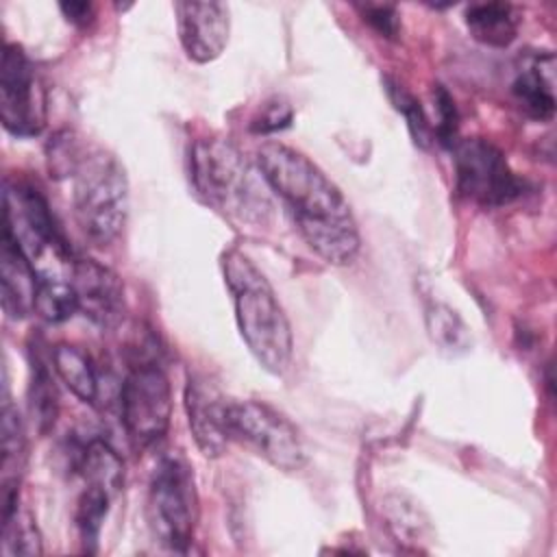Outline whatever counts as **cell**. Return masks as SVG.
<instances>
[{"label": "cell", "instance_id": "obj_1", "mask_svg": "<svg viewBox=\"0 0 557 557\" xmlns=\"http://www.w3.org/2000/svg\"><path fill=\"white\" fill-rule=\"evenodd\" d=\"M257 168L322 261L331 265L355 261L361 246L357 220L342 189L318 163L292 146L265 141L257 150Z\"/></svg>", "mask_w": 557, "mask_h": 557}, {"label": "cell", "instance_id": "obj_2", "mask_svg": "<svg viewBox=\"0 0 557 557\" xmlns=\"http://www.w3.org/2000/svg\"><path fill=\"white\" fill-rule=\"evenodd\" d=\"M189 174L198 196L237 228L272 220V189L261 170L222 137H200L189 148Z\"/></svg>", "mask_w": 557, "mask_h": 557}, {"label": "cell", "instance_id": "obj_3", "mask_svg": "<svg viewBox=\"0 0 557 557\" xmlns=\"http://www.w3.org/2000/svg\"><path fill=\"white\" fill-rule=\"evenodd\" d=\"M224 283L233 298L235 322L257 363L281 376L294 355L289 320L265 274L239 250H226L222 257Z\"/></svg>", "mask_w": 557, "mask_h": 557}, {"label": "cell", "instance_id": "obj_4", "mask_svg": "<svg viewBox=\"0 0 557 557\" xmlns=\"http://www.w3.org/2000/svg\"><path fill=\"white\" fill-rule=\"evenodd\" d=\"M70 178L81 233L94 246L113 244L128 215V178L122 163L107 150L87 148Z\"/></svg>", "mask_w": 557, "mask_h": 557}, {"label": "cell", "instance_id": "obj_5", "mask_svg": "<svg viewBox=\"0 0 557 557\" xmlns=\"http://www.w3.org/2000/svg\"><path fill=\"white\" fill-rule=\"evenodd\" d=\"M148 527L154 540L172 550L187 553L198 522V490L191 466L183 455H163L148 483Z\"/></svg>", "mask_w": 557, "mask_h": 557}, {"label": "cell", "instance_id": "obj_6", "mask_svg": "<svg viewBox=\"0 0 557 557\" xmlns=\"http://www.w3.org/2000/svg\"><path fill=\"white\" fill-rule=\"evenodd\" d=\"M228 437L250 448L281 472H298L307 466V448L296 424L263 400H228Z\"/></svg>", "mask_w": 557, "mask_h": 557}, {"label": "cell", "instance_id": "obj_7", "mask_svg": "<svg viewBox=\"0 0 557 557\" xmlns=\"http://www.w3.org/2000/svg\"><path fill=\"white\" fill-rule=\"evenodd\" d=\"M457 191L479 207H505L513 202L524 181L511 170L503 150L483 137H468L453 144Z\"/></svg>", "mask_w": 557, "mask_h": 557}, {"label": "cell", "instance_id": "obj_8", "mask_svg": "<svg viewBox=\"0 0 557 557\" xmlns=\"http://www.w3.org/2000/svg\"><path fill=\"white\" fill-rule=\"evenodd\" d=\"M120 413L135 448H150L165 437L172 420V387L157 363H137L124 376Z\"/></svg>", "mask_w": 557, "mask_h": 557}, {"label": "cell", "instance_id": "obj_9", "mask_svg": "<svg viewBox=\"0 0 557 557\" xmlns=\"http://www.w3.org/2000/svg\"><path fill=\"white\" fill-rule=\"evenodd\" d=\"M0 120L15 137H35L46 124V94L30 57L4 44L0 59Z\"/></svg>", "mask_w": 557, "mask_h": 557}, {"label": "cell", "instance_id": "obj_10", "mask_svg": "<svg viewBox=\"0 0 557 557\" xmlns=\"http://www.w3.org/2000/svg\"><path fill=\"white\" fill-rule=\"evenodd\" d=\"M72 287L76 296V313L98 329H115L126 311L124 283L107 265L96 259L76 257L72 270Z\"/></svg>", "mask_w": 557, "mask_h": 557}, {"label": "cell", "instance_id": "obj_11", "mask_svg": "<svg viewBox=\"0 0 557 557\" xmlns=\"http://www.w3.org/2000/svg\"><path fill=\"white\" fill-rule=\"evenodd\" d=\"M178 41L194 63L215 61L228 46L231 9L224 2H174Z\"/></svg>", "mask_w": 557, "mask_h": 557}, {"label": "cell", "instance_id": "obj_12", "mask_svg": "<svg viewBox=\"0 0 557 557\" xmlns=\"http://www.w3.org/2000/svg\"><path fill=\"white\" fill-rule=\"evenodd\" d=\"M228 398L220 389L200 376H189L185 385V413L189 431L198 450L205 457H220L226 450L228 426H226Z\"/></svg>", "mask_w": 557, "mask_h": 557}, {"label": "cell", "instance_id": "obj_13", "mask_svg": "<svg viewBox=\"0 0 557 557\" xmlns=\"http://www.w3.org/2000/svg\"><path fill=\"white\" fill-rule=\"evenodd\" d=\"M511 94L524 115L550 122L555 115V54L531 50L518 59Z\"/></svg>", "mask_w": 557, "mask_h": 557}, {"label": "cell", "instance_id": "obj_14", "mask_svg": "<svg viewBox=\"0 0 557 557\" xmlns=\"http://www.w3.org/2000/svg\"><path fill=\"white\" fill-rule=\"evenodd\" d=\"M0 285L2 311L11 320H24L35 313L37 272L24 250L4 231L0 239Z\"/></svg>", "mask_w": 557, "mask_h": 557}, {"label": "cell", "instance_id": "obj_15", "mask_svg": "<svg viewBox=\"0 0 557 557\" xmlns=\"http://www.w3.org/2000/svg\"><path fill=\"white\" fill-rule=\"evenodd\" d=\"M2 461H0V503H2V518H7L17 507V492L20 479L26 463V431L20 418L17 407L9 400L4 392L2 403Z\"/></svg>", "mask_w": 557, "mask_h": 557}, {"label": "cell", "instance_id": "obj_16", "mask_svg": "<svg viewBox=\"0 0 557 557\" xmlns=\"http://www.w3.org/2000/svg\"><path fill=\"white\" fill-rule=\"evenodd\" d=\"M381 513L394 542L411 550H424V542L433 537L426 511L407 494L392 492L381 500Z\"/></svg>", "mask_w": 557, "mask_h": 557}, {"label": "cell", "instance_id": "obj_17", "mask_svg": "<svg viewBox=\"0 0 557 557\" xmlns=\"http://www.w3.org/2000/svg\"><path fill=\"white\" fill-rule=\"evenodd\" d=\"M463 22L470 35L492 48H507L520 26V17L509 2H476L466 7Z\"/></svg>", "mask_w": 557, "mask_h": 557}, {"label": "cell", "instance_id": "obj_18", "mask_svg": "<svg viewBox=\"0 0 557 557\" xmlns=\"http://www.w3.org/2000/svg\"><path fill=\"white\" fill-rule=\"evenodd\" d=\"M74 470L85 479V485H98L115 496L124 483L122 457L107 440L91 437L78 446L74 455Z\"/></svg>", "mask_w": 557, "mask_h": 557}, {"label": "cell", "instance_id": "obj_19", "mask_svg": "<svg viewBox=\"0 0 557 557\" xmlns=\"http://www.w3.org/2000/svg\"><path fill=\"white\" fill-rule=\"evenodd\" d=\"M424 326L431 344L444 357L457 359L472 350V331L450 305L429 302L424 309Z\"/></svg>", "mask_w": 557, "mask_h": 557}, {"label": "cell", "instance_id": "obj_20", "mask_svg": "<svg viewBox=\"0 0 557 557\" xmlns=\"http://www.w3.org/2000/svg\"><path fill=\"white\" fill-rule=\"evenodd\" d=\"M52 370L65 387L83 403L96 405L100 396L98 374L89 355L72 344H59L52 350Z\"/></svg>", "mask_w": 557, "mask_h": 557}, {"label": "cell", "instance_id": "obj_21", "mask_svg": "<svg viewBox=\"0 0 557 557\" xmlns=\"http://www.w3.org/2000/svg\"><path fill=\"white\" fill-rule=\"evenodd\" d=\"M111 494L98 485H85L76 500L74 509V524L78 533V542L83 544L85 553H96L98 550V540L100 531L104 524V518L109 513L111 505Z\"/></svg>", "mask_w": 557, "mask_h": 557}, {"label": "cell", "instance_id": "obj_22", "mask_svg": "<svg viewBox=\"0 0 557 557\" xmlns=\"http://www.w3.org/2000/svg\"><path fill=\"white\" fill-rule=\"evenodd\" d=\"M28 409L37 431L46 435L54 426V420L59 413V396H57L52 372L39 359L33 361V374L28 385Z\"/></svg>", "mask_w": 557, "mask_h": 557}, {"label": "cell", "instance_id": "obj_23", "mask_svg": "<svg viewBox=\"0 0 557 557\" xmlns=\"http://www.w3.org/2000/svg\"><path fill=\"white\" fill-rule=\"evenodd\" d=\"M2 557H35L44 553L39 529L28 511H20V505L2 518Z\"/></svg>", "mask_w": 557, "mask_h": 557}, {"label": "cell", "instance_id": "obj_24", "mask_svg": "<svg viewBox=\"0 0 557 557\" xmlns=\"http://www.w3.org/2000/svg\"><path fill=\"white\" fill-rule=\"evenodd\" d=\"M385 89H387V96H389L394 109L398 113H403L413 141L420 148H429L433 141V128H431V120L426 117L422 104L403 85H398L392 78H385Z\"/></svg>", "mask_w": 557, "mask_h": 557}, {"label": "cell", "instance_id": "obj_25", "mask_svg": "<svg viewBox=\"0 0 557 557\" xmlns=\"http://www.w3.org/2000/svg\"><path fill=\"white\" fill-rule=\"evenodd\" d=\"M433 109H435V122L431 124L433 137L444 146H453L457 137V107L450 94L442 85H435L433 89Z\"/></svg>", "mask_w": 557, "mask_h": 557}, {"label": "cell", "instance_id": "obj_26", "mask_svg": "<svg viewBox=\"0 0 557 557\" xmlns=\"http://www.w3.org/2000/svg\"><path fill=\"white\" fill-rule=\"evenodd\" d=\"M359 15L363 17L370 28H374L381 37L396 39L400 33V15L394 4H381V2H366L357 4Z\"/></svg>", "mask_w": 557, "mask_h": 557}, {"label": "cell", "instance_id": "obj_27", "mask_svg": "<svg viewBox=\"0 0 557 557\" xmlns=\"http://www.w3.org/2000/svg\"><path fill=\"white\" fill-rule=\"evenodd\" d=\"M289 122H292V109L285 102H272L252 122V131L268 135V133H276V131L289 126Z\"/></svg>", "mask_w": 557, "mask_h": 557}, {"label": "cell", "instance_id": "obj_28", "mask_svg": "<svg viewBox=\"0 0 557 557\" xmlns=\"http://www.w3.org/2000/svg\"><path fill=\"white\" fill-rule=\"evenodd\" d=\"M63 15L67 17V22L76 24V26H87L94 17V7L89 2H61L59 4Z\"/></svg>", "mask_w": 557, "mask_h": 557}]
</instances>
